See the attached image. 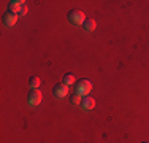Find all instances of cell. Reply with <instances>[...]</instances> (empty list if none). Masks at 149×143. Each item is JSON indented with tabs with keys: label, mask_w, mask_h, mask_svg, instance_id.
<instances>
[{
	"label": "cell",
	"mask_w": 149,
	"mask_h": 143,
	"mask_svg": "<svg viewBox=\"0 0 149 143\" xmlns=\"http://www.w3.org/2000/svg\"><path fill=\"white\" fill-rule=\"evenodd\" d=\"M92 91V83L89 80H81L76 83V92L78 94H81L83 97H86L87 94Z\"/></svg>",
	"instance_id": "6da1fadb"
},
{
	"label": "cell",
	"mask_w": 149,
	"mask_h": 143,
	"mask_svg": "<svg viewBox=\"0 0 149 143\" xmlns=\"http://www.w3.org/2000/svg\"><path fill=\"white\" fill-rule=\"evenodd\" d=\"M68 19L72 24L81 26V24H84V21H86V16H84V13L81 11V10H73V11L68 13Z\"/></svg>",
	"instance_id": "7a4b0ae2"
},
{
	"label": "cell",
	"mask_w": 149,
	"mask_h": 143,
	"mask_svg": "<svg viewBox=\"0 0 149 143\" xmlns=\"http://www.w3.org/2000/svg\"><path fill=\"white\" fill-rule=\"evenodd\" d=\"M54 95L57 99H62V97H65L67 94H68V86H67L65 83H59V84H56L54 86Z\"/></svg>",
	"instance_id": "3957f363"
},
{
	"label": "cell",
	"mask_w": 149,
	"mask_h": 143,
	"mask_svg": "<svg viewBox=\"0 0 149 143\" xmlns=\"http://www.w3.org/2000/svg\"><path fill=\"white\" fill-rule=\"evenodd\" d=\"M41 99H43V95H41V92L38 91V89H32V92L29 94V103L30 105H40L41 103Z\"/></svg>",
	"instance_id": "277c9868"
},
{
	"label": "cell",
	"mask_w": 149,
	"mask_h": 143,
	"mask_svg": "<svg viewBox=\"0 0 149 143\" xmlns=\"http://www.w3.org/2000/svg\"><path fill=\"white\" fill-rule=\"evenodd\" d=\"M22 5H26L24 0H15V2H10V6H8L10 13H15V14L19 16V11H21V8H22Z\"/></svg>",
	"instance_id": "5b68a950"
},
{
	"label": "cell",
	"mask_w": 149,
	"mask_h": 143,
	"mask_svg": "<svg viewBox=\"0 0 149 143\" xmlns=\"http://www.w3.org/2000/svg\"><path fill=\"white\" fill-rule=\"evenodd\" d=\"M95 107V100L89 97V95H86V97H83V102H81V108L86 110V111H91V110H94Z\"/></svg>",
	"instance_id": "8992f818"
},
{
	"label": "cell",
	"mask_w": 149,
	"mask_h": 143,
	"mask_svg": "<svg viewBox=\"0 0 149 143\" xmlns=\"http://www.w3.org/2000/svg\"><path fill=\"white\" fill-rule=\"evenodd\" d=\"M16 21H17V14H15V13H10L8 11L5 16H3V24H5V26H8V27L15 26Z\"/></svg>",
	"instance_id": "52a82bcc"
},
{
	"label": "cell",
	"mask_w": 149,
	"mask_h": 143,
	"mask_svg": "<svg viewBox=\"0 0 149 143\" xmlns=\"http://www.w3.org/2000/svg\"><path fill=\"white\" fill-rule=\"evenodd\" d=\"M83 27H84V30H86V32H92V30H95V27H97V21L92 19V18H89V19L84 21Z\"/></svg>",
	"instance_id": "ba28073f"
},
{
	"label": "cell",
	"mask_w": 149,
	"mask_h": 143,
	"mask_svg": "<svg viewBox=\"0 0 149 143\" xmlns=\"http://www.w3.org/2000/svg\"><path fill=\"white\" fill-rule=\"evenodd\" d=\"M74 81H76V78H74L73 73H67L65 76H63V83H65L67 86H68V84H73Z\"/></svg>",
	"instance_id": "9c48e42d"
},
{
	"label": "cell",
	"mask_w": 149,
	"mask_h": 143,
	"mask_svg": "<svg viewBox=\"0 0 149 143\" xmlns=\"http://www.w3.org/2000/svg\"><path fill=\"white\" fill-rule=\"evenodd\" d=\"M81 102H83V95L78 94V92H74L72 95V103L73 105H81Z\"/></svg>",
	"instance_id": "30bf717a"
},
{
	"label": "cell",
	"mask_w": 149,
	"mask_h": 143,
	"mask_svg": "<svg viewBox=\"0 0 149 143\" xmlns=\"http://www.w3.org/2000/svg\"><path fill=\"white\" fill-rule=\"evenodd\" d=\"M38 86H40V78H38V76H32L30 78V88L32 89H37Z\"/></svg>",
	"instance_id": "8fae6325"
},
{
	"label": "cell",
	"mask_w": 149,
	"mask_h": 143,
	"mask_svg": "<svg viewBox=\"0 0 149 143\" xmlns=\"http://www.w3.org/2000/svg\"><path fill=\"white\" fill-rule=\"evenodd\" d=\"M26 13H27V6L22 5V8H21V11H19V16H24Z\"/></svg>",
	"instance_id": "7c38bea8"
},
{
	"label": "cell",
	"mask_w": 149,
	"mask_h": 143,
	"mask_svg": "<svg viewBox=\"0 0 149 143\" xmlns=\"http://www.w3.org/2000/svg\"><path fill=\"white\" fill-rule=\"evenodd\" d=\"M143 143H149V142H143Z\"/></svg>",
	"instance_id": "4fadbf2b"
}]
</instances>
